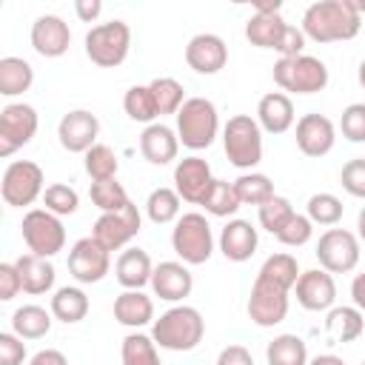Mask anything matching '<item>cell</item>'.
<instances>
[{
    "mask_svg": "<svg viewBox=\"0 0 365 365\" xmlns=\"http://www.w3.org/2000/svg\"><path fill=\"white\" fill-rule=\"evenodd\" d=\"M362 17L354 0H317L302 14V34L314 43H342L359 34Z\"/></svg>",
    "mask_w": 365,
    "mask_h": 365,
    "instance_id": "obj_1",
    "label": "cell"
},
{
    "mask_svg": "<svg viewBox=\"0 0 365 365\" xmlns=\"http://www.w3.org/2000/svg\"><path fill=\"white\" fill-rule=\"evenodd\" d=\"M205 336V319L191 305H174L151 322V339L165 351H194Z\"/></svg>",
    "mask_w": 365,
    "mask_h": 365,
    "instance_id": "obj_2",
    "label": "cell"
},
{
    "mask_svg": "<svg viewBox=\"0 0 365 365\" xmlns=\"http://www.w3.org/2000/svg\"><path fill=\"white\" fill-rule=\"evenodd\" d=\"M245 37H248L251 46L279 51V57H299L302 48H305L302 29L285 23L279 11H271V14H257L254 11L245 23Z\"/></svg>",
    "mask_w": 365,
    "mask_h": 365,
    "instance_id": "obj_3",
    "label": "cell"
},
{
    "mask_svg": "<svg viewBox=\"0 0 365 365\" xmlns=\"http://www.w3.org/2000/svg\"><path fill=\"white\" fill-rule=\"evenodd\" d=\"M217 131H220V117H217V106L208 97H188L177 111V137L185 148L191 151L208 148Z\"/></svg>",
    "mask_w": 365,
    "mask_h": 365,
    "instance_id": "obj_4",
    "label": "cell"
},
{
    "mask_svg": "<svg viewBox=\"0 0 365 365\" xmlns=\"http://www.w3.org/2000/svg\"><path fill=\"white\" fill-rule=\"evenodd\" d=\"M222 148L231 165L248 171L259 165L262 160V128L251 114H234L228 117L222 128Z\"/></svg>",
    "mask_w": 365,
    "mask_h": 365,
    "instance_id": "obj_5",
    "label": "cell"
},
{
    "mask_svg": "<svg viewBox=\"0 0 365 365\" xmlns=\"http://www.w3.org/2000/svg\"><path fill=\"white\" fill-rule=\"evenodd\" d=\"M131 48V29L123 20H108L91 26L86 34V57L100 68H117L128 57Z\"/></svg>",
    "mask_w": 365,
    "mask_h": 365,
    "instance_id": "obj_6",
    "label": "cell"
},
{
    "mask_svg": "<svg viewBox=\"0 0 365 365\" xmlns=\"http://www.w3.org/2000/svg\"><path fill=\"white\" fill-rule=\"evenodd\" d=\"M274 83L291 94H317L328 86V66L319 57H279L274 63Z\"/></svg>",
    "mask_w": 365,
    "mask_h": 365,
    "instance_id": "obj_7",
    "label": "cell"
},
{
    "mask_svg": "<svg viewBox=\"0 0 365 365\" xmlns=\"http://www.w3.org/2000/svg\"><path fill=\"white\" fill-rule=\"evenodd\" d=\"M171 248L185 265H202L214 254V234L202 214L188 211L180 214L171 231Z\"/></svg>",
    "mask_w": 365,
    "mask_h": 365,
    "instance_id": "obj_8",
    "label": "cell"
},
{
    "mask_svg": "<svg viewBox=\"0 0 365 365\" xmlns=\"http://www.w3.org/2000/svg\"><path fill=\"white\" fill-rule=\"evenodd\" d=\"M20 231H23V242L29 245V254L51 259L54 254H60L66 248V228H63L60 217L46 208L26 211Z\"/></svg>",
    "mask_w": 365,
    "mask_h": 365,
    "instance_id": "obj_9",
    "label": "cell"
},
{
    "mask_svg": "<svg viewBox=\"0 0 365 365\" xmlns=\"http://www.w3.org/2000/svg\"><path fill=\"white\" fill-rule=\"evenodd\" d=\"M43 182H46V177H43V168L37 163H31V160H14L3 171L0 191H3L6 205L23 208V205H31L34 200H43V191H46Z\"/></svg>",
    "mask_w": 365,
    "mask_h": 365,
    "instance_id": "obj_10",
    "label": "cell"
},
{
    "mask_svg": "<svg viewBox=\"0 0 365 365\" xmlns=\"http://www.w3.org/2000/svg\"><path fill=\"white\" fill-rule=\"evenodd\" d=\"M314 254L319 259V268H325L328 274H348L359 262V240L345 228H328L319 237Z\"/></svg>",
    "mask_w": 365,
    "mask_h": 365,
    "instance_id": "obj_11",
    "label": "cell"
},
{
    "mask_svg": "<svg viewBox=\"0 0 365 365\" xmlns=\"http://www.w3.org/2000/svg\"><path fill=\"white\" fill-rule=\"evenodd\" d=\"M37 111L29 103H9L0 111V157H11L37 134Z\"/></svg>",
    "mask_w": 365,
    "mask_h": 365,
    "instance_id": "obj_12",
    "label": "cell"
},
{
    "mask_svg": "<svg viewBox=\"0 0 365 365\" xmlns=\"http://www.w3.org/2000/svg\"><path fill=\"white\" fill-rule=\"evenodd\" d=\"M140 225H143V217H140L137 205L128 202L120 211L100 214L97 222H94V228H91V237L100 245H106L108 251H120V248H125L140 234Z\"/></svg>",
    "mask_w": 365,
    "mask_h": 365,
    "instance_id": "obj_13",
    "label": "cell"
},
{
    "mask_svg": "<svg viewBox=\"0 0 365 365\" xmlns=\"http://www.w3.org/2000/svg\"><path fill=\"white\" fill-rule=\"evenodd\" d=\"M111 268V251L106 245H100L94 237H83L71 245L68 251V274L80 282V285H91L100 282Z\"/></svg>",
    "mask_w": 365,
    "mask_h": 365,
    "instance_id": "obj_14",
    "label": "cell"
},
{
    "mask_svg": "<svg viewBox=\"0 0 365 365\" xmlns=\"http://www.w3.org/2000/svg\"><path fill=\"white\" fill-rule=\"evenodd\" d=\"M248 317L259 328H274L288 317V291L257 277L248 297Z\"/></svg>",
    "mask_w": 365,
    "mask_h": 365,
    "instance_id": "obj_15",
    "label": "cell"
},
{
    "mask_svg": "<svg viewBox=\"0 0 365 365\" xmlns=\"http://www.w3.org/2000/svg\"><path fill=\"white\" fill-rule=\"evenodd\" d=\"M57 137H60V145L71 154H86L88 148L97 145V137H100V120L97 114H91L88 108H74L68 114L60 117L57 123Z\"/></svg>",
    "mask_w": 365,
    "mask_h": 365,
    "instance_id": "obj_16",
    "label": "cell"
},
{
    "mask_svg": "<svg viewBox=\"0 0 365 365\" xmlns=\"http://www.w3.org/2000/svg\"><path fill=\"white\" fill-rule=\"evenodd\" d=\"M214 185V177H211V165L191 154V157H182L177 165H174V191L180 194V200L185 202H194V205H202L208 188Z\"/></svg>",
    "mask_w": 365,
    "mask_h": 365,
    "instance_id": "obj_17",
    "label": "cell"
},
{
    "mask_svg": "<svg viewBox=\"0 0 365 365\" xmlns=\"http://www.w3.org/2000/svg\"><path fill=\"white\" fill-rule=\"evenodd\" d=\"M294 294H297V302L305 311H331L334 308V299H336L334 274H328L325 268L302 271L299 279H297V285H294Z\"/></svg>",
    "mask_w": 365,
    "mask_h": 365,
    "instance_id": "obj_18",
    "label": "cell"
},
{
    "mask_svg": "<svg viewBox=\"0 0 365 365\" xmlns=\"http://www.w3.org/2000/svg\"><path fill=\"white\" fill-rule=\"evenodd\" d=\"M185 63L197 74H217L228 63V46L220 34H211V31L194 34L185 46Z\"/></svg>",
    "mask_w": 365,
    "mask_h": 365,
    "instance_id": "obj_19",
    "label": "cell"
},
{
    "mask_svg": "<svg viewBox=\"0 0 365 365\" xmlns=\"http://www.w3.org/2000/svg\"><path fill=\"white\" fill-rule=\"evenodd\" d=\"M336 143V128L325 114H302L297 120V148L305 157H325Z\"/></svg>",
    "mask_w": 365,
    "mask_h": 365,
    "instance_id": "obj_20",
    "label": "cell"
},
{
    "mask_svg": "<svg viewBox=\"0 0 365 365\" xmlns=\"http://www.w3.org/2000/svg\"><path fill=\"white\" fill-rule=\"evenodd\" d=\"M71 46V29L57 14H40L31 23V48L40 57H63Z\"/></svg>",
    "mask_w": 365,
    "mask_h": 365,
    "instance_id": "obj_21",
    "label": "cell"
},
{
    "mask_svg": "<svg viewBox=\"0 0 365 365\" xmlns=\"http://www.w3.org/2000/svg\"><path fill=\"white\" fill-rule=\"evenodd\" d=\"M191 288H194V277H191L185 262L165 259V262L154 265V274H151L154 297H160L165 302H180V299H185L191 294Z\"/></svg>",
    "mask_w": 365,
    "mask_h": 365,
    "instance_id": "obj_22",
    "label": "cell"
},
{
    "mask_svg": "<svg viewBox=\"0 0 365 365\" xmlns=\"http://www.w3.org/2000/svg\"><path fill=\"white\" fill-rule=\"evenodd\" d=\"M180 151V137L174 128L163 125V123H151L143 128L140 134V154L151 163V165H168L177 160Z\"/></svg>",
    "mask_w": 365,
    "mask_h": 365,
    "instance_id": "obj_23",
    "label": "cell"
},
{
    "mask_svg": "<svg viewBox=\"0 0 365 365\" xmlns=\"http://www.w3.org/2000/svg\"><path fill=\"white\" fill-rule=\"evenodd\" d=\"M297 114H294V103L288 94L282 91H268L259 97L257 103V123L262 131L268 134H285L294 125Z\"/></svg>",
    "mask_w": 365,
    "mask_h": 365,
    "instance_id": "obj_24",
    "label": "cell"
},
{
    "mask_svg": "<svg viewBox=\"0 0 365 365\" xmlns=\"http://www.w3.org/2000/svg\"><path fill=\"white\" fill-rule=\"evenodd\" d=\"M259 245L257 228L248 220H228V225L220 231V251L231 262H245L254 257Z\"/></svg>",
    "mask_w": 365,
    "mask_h": 365,
    "instance_id": "obj_25",
    "label": "cell"
},
{
    "mask_svg": "<svg viewBox=\"0 0 365 365\" xmlns=\"http://www.w3.org/2000/svg\"><path fill=\"white\" fill-rule=\"evenodd\" d=\"M114 274H117V282L125 291H143V285H151V274H154V265H151L148 251H143V248H125L117 257Z\"/></svg>",
    "mask_w": 365,
    "mask_h": 365,
    "instance_id": "obj_26",
    "label": "cell"
},
{
    "mask_svg": "<svg viewBox=\"0 0 365 365\" xmlns=\"http://www.w3.org/2000/svg\"><path fill=\"white\" fill-rule=\"evenodd\" d=\"M365 331V317L356 305H339V308H331L328 317H325V334L334 345H345V342H354L359 339Z\"/></svg>",
    "mask_w": 365,
    "mask_h": 365,
    "instance_id": "obj_27",
    "label": "cell"
},
{
    "mask_svg": "<svg viewBox=\"0 0 365 365\" xmlns=\"http://www.w3.org/2000/svg\"><path fill=\"white\" fill-rule=\"evenodd\" d=\"M17 271H20V279H23V291L26 294H46V291H51L54 288V277H57V271H54V265H51V259H46V257H37V254H23V257H17Z\"/></svg>",
    "mask_w": 365,
    "mask_h": 365,
    "instance_id": "obj_28",
    "label": "cell"
},
{
    "mask_svg": "<svg viewBox=\"0 0 365 365\" xmlns=\"http://www.w3.org/2000/svg\"><path fill=\"white\" fill-rule=\"evenodd\" d=\"M114 319L125 328H143L154 322V302L143 291H123L114 299Z\"/></svg>",
    "mask_w": 365,
    "mask_h": 365,
    "instance_id": "obj_29",
    "label": "cell"
},
{
    "mask_svg": "<svg viewBox=\"0 0 365 365\" xmlns=\"http://www.w3.org/2000/svg\"><path fill=\"white\" fill-rule=\"evenodd\" d=\"M51 314H54V319H60L66 325H74V322L86 319V314H88V297H86V291L77 288V285L57 288L54 297H51Z\"/></svg>",
    "mask_w": 365,
    "mask_h": 365,
    "instance_id": "obj_30",
    "label": "cell"
},
{
    "mask_svg": "<svg viewBox=\"0 0 365 365\" xmlns=\"http://www.w3.org/2000/svg\"><path fill=\"white\" fill-rule=\"evenodd\" d=\"M51 322H54V314L40 308V305H20L11 314V331L20 339H40V336H46L51 331Z\"/></svg>",
    "mask_w": 365,
    "mask_h": 365,
    "instance_id": "obj_31",
    "label": "cell"
},
{
    "mask_svg": "<svg viewBox=\"0 0 365 365\" xmlns=\"http://www.w3.org/2000/svg\"><path fill=\"white\" fill-rule=\"evenodd\" d=\"M34 83V68L23 57H3L0 60V94L3 97H17L29 91Z\"/></svg>",
    "mask_w": 365,
    "mask_h": 365,
    "instance_id": "obj_32",
    "label": "cell"
},
{
    "mask_svg": "<svg viewBox=\"0 0 365 365\" xmlns=\"http://www.w3.org/2000/svg\"><path fill=\"white\" fill-rule=\"evenodd\" d=\"M268 365H308V348L305 339L297 334H279L265 348Z\"/></svg>",
    "mask_w": 365,
    "mask_h": 365,
    "instance_id": "obj_33",
    "label": "cell"
},
{
    "mask_svg": "<svg viewBox=\"0 0 365 365\" xmlns=\"http://www.w3.org/2000/svg\"><path fill=\"white\" fill-rule=\"evenodd\" d=\"M299 274L302 271H299V265H297V259L291 254H271L257 271V277H262V279H268V282H274V285H279L285 291H291L297 285Z\"/></svg>",
    "mask_w": 365,
    "mask_h": 365,
    "instance_id": "obj_34",
    "label": "cell"
},
{
    "mask_svg": "<svg viewBox=\"0 0 365 365\" xmlns=\"http://www.w3.org/2000/svg\"><path fill=\"white\" fill-rule=\"evenodd\" d=\"M180 194L174 188H154L145 200V214L154 225H165V222H177L180 220Z\"/></svg>",
    "mask_w": 365,
    "mask_h": 365,
    "instance_id": "obj_35",
    "label": "cell"
},
{
    "mask_svg": "<svg viewBox=\"0 0 365 365\" xmlns=\"http://www.w3.org/2000/svg\"><path fill=\"white\" fill-rule=\"evenodd\" d=\"M234 188H237V197H240L242 205H257L259 208L262 202H268L274 197V182L265 174H259V171L240 174L234 180Z\"/></svg>",
    "mask_w": 365,
    "mask_h": 365,
    "instance_id": "obj_36",
    "label": "cell"
},
{
    "mask_svg": "<svg viewBox=\"0 0 365 365\" xmlns=\"http://www.w3.org/2000/svg\"><path fill=\"white\" fill-rule=\"evenodd\" d=\"M120 356H123V365H163L160 354H157V342L140 331H134L123 339Z\"/></svg>",
    "mask_w": 365,
    "mask_h": 365,
    "instance_id": "obj_37",
    "label": "cell"
},
{
    "mask_svg": "<svg viewBox=\"0 0 365 365\" xmlns=\"http://www.w3.org/2000/svg\"><path fill=\"white\" fill-rule=\"evenodd\" d=\"M123 108H125V114L134 123H148L151 125L160 117L157 103H154V94H151L148 86H131L125 91V97H123Z\"/></svg>",
    "mask_w": 365,
    "mask_h": 365,
    "instance_id": "obj_38",
    "label": "cell"
},
{
    "mask_svg": "<svg viewBox=\"0 0 365 365\" xmlns=\"http://www.w3.org/2000/svg\"><path fill=\"white\" fill-rule=\"evenodd\" d=\"M240 197H237V188L234 182H225V180H214V185L208 188L205 200H202V208L211 214V217H231L237 214L240 208Z\"/></svg>",
    "mask_w": 365,
    "mask_h": 365,
    "instance_id": "obj_39",
    "label": "cell"
},
{
    "mask_svg": "<svg viewBox=\"0 0 365 365\" xmlns=\"http://www.w3.org/2000/svg\"><path fill=\"white\" fill-rule=\"evenodd\" d=\"M305 217L314 222V225H336L342 220V200L336 194H328V191H319V194H311L308 197V205H305Z\"/></svg>",
    "mask_w": 365,
    "mask_h": 365,
    "instance_id": "obj_40",
    "label": "cell"
},
{
    "mask_svg": "<svg viewBox=\"0 0 365 365\" xmlns=\"http://www.w3.org/2000/svg\"><path fill=\"white\" fill-rule=\"evenodd\" d=\"M148 88H151V94H154V103H157L160 117H163V114H174V117H177V111H180L182 103H185L182 86H180L174 77H157V80L148 83Z\"/></svg>",
    "mask_w": 365,
    "mask_h": 365,
    "instance_id": "obj_41",
    "label": "cell"
},
{
    "mask_svg": "<svg viewBox=\"0 0 365 365\" xmlns=\"http://www.w3.org/2000/svg\"><path fill=\"white\" fill-rule=\"evenodd\" d=\"M117 168H120V160H117L114 148H108L106 143H97L94 148L86 151V174H88L94 182L114 180V177H117Z\"/></svg>",
    "mask_w": 365,
    "mask_h": 365,
    "instance_id": "obj_42",
    "label": "cell"
},
{
    "mask_svg": "<svg viewBox=\"0 0 365 365\" xmlns=\"http://www.w3.org/2000/svg\"><path fill=\"white\" fill-rule=\"evenodd\" d=\"M91 202L103 211V214H111V211H120L123 205H128L131 200H128V194H125V188H123V182H117V177L114 180H103V182H91Z\"/></svg>",
    "mask_w": 365,
    "mask_h": 365,
    "instance_id": "obj_43",
    "label": "cell"
},
{
    "mask_svg": "<svg viewBox=\"0 0 365 365\" xmlns=\"http://www.w3.org/2000/svg\"><path fill=\"white\" fill-rule=\"evenodd\" d=\"M294 214H297V211H294L291 200H285V197L274 194L268 202H262V205H259V214H257V217H259V225H262L268 234H274V237H277Z\"/></svg>",
    "mask_w": 365,
    "mask_h": 365,
    "instance_id": "obj_44",
    "label": "cell"
},
{
    "mask_svg": "<svg viewBox=\"0 0 365 365\" xmlns=\"http://www.w3.org/2000/svg\"><path fill=\"white\" fill-rule=\"evenodd\" d=\"M43 205H46V211H51L57 217H68L80 208V194L66 182H54L43 191Z\"/></svg>",
    "mask_w": 365,
    "mask_h": 365,
    "instance_id": "obj_45",
    "label": "cell"
},
{
    "mask_svg": "<svg viewBox=\"0 0 365 365\" xmlns=\"http://www.w3.org/2000/svg\"><path fill=\"white\" fill-rule=\"evenodd\" d=\"M339 128L342 137L351 143H365V103H351L342 108L339 117Z\"/></svg>",
    "mask_w": 365,
    "mask_h": 365,
    "instance_id": "obj_46",
    "label": "cell"
},
{
    "mask_svg": "<svg viewBox=\"0 0 365 365\" xmlns=\"http://www.w3.org/2000/svg\"><path fill=\"white\" fill-rule=\"evenodd\" d=\"M311 234H314V222H311L305 214H294V217L285 222V228L277 234V240H279L282 245L299 248V245H305V242L311 240Z\"/></svg>",
    "mask_w": 365,
    "mask_h": 365,
    "instance_id": "obj_47",
    "label": "cell"
},
{
    "mask_svg": "<svg viewBox=\"0 0 365 365\" xmlns=\"http://www.w3.org/2000/svg\"><path fill=\"white\" fill-rule=\"evenodd\" d=\"M339 182H342V188H345L351 197H356V200H365V157L348 160V163L342 165Z\"/></svg>",
    "mask_w": 365,
    "mask_h": 365,
    "instance_id": "obj_48",
    "label": "cell"
},
{
    "mask_svg": "<svg viewBox=\"0 0 365 365\" xmlns=\"http://www.w3.org/2000/svg\"><path fill=\"white\" fill-rule=\"evenodd\" d=\"M26 359V342L14 331L0 334V365H23Z\"/></svg>",
    "mask_w": 365,
    "mask_h": 365,
    "instance_id": "obj_49",
    "label": "cell"
},
{
    "mask_svg": "<svg viewBox=\"0 0 365 365\" xmlns=\"http://www.w3.org/2000/svg\"><path fill=\"white\" fill-rule=\"evenodd\" d=\"M17 291H23V279L14 262H3L0 265V299L9 302L17 297Z\"/></svg>",
    "mask_w": 365,
    "mask_h": 365,
    "instance_id": "obj_50",
    "label": "cell"
},
{
    "mask_svg": "<svg viewBox=\"0 0 365 365\" xmlns=\"http://www.w3.org/2000/svg\"><path fill=\"white\" fill-rule=\"evenodd\" d=\"M217 365H254V356L245 345H228L220 351Z\"/></svg>",
    "mask_w": 365,
    "mask_h": 365,
    "instance_id": "obj_51",
    "label": "cell"
},
{
    "mask_svg": "<svg viewBox=\"0 0 365 365\" xmlns=\"http://www.w3.org/2000/svg\"><path fill=\"white\" fill-rule=\"evenodd\" d=\"M103 11V3L100 0H74V14L83 20V23H94Z\"/></svg>",
    "mask_w": 365,
    "mask_h": 365,
    "instance_id": "obj_52",
    "label": "cell"
},
{
    "mask_svg": "<svg viewBox=\"0 0 365 365\" xmlns=\"http://www.w3.org/2000/svg\"><path fill=\"white\" fill-rule=\"evenodd\" d=\"M29 365H68V359L63 356V351L46 348V351H37V354L29 359Z\"/></svg>",
    "mask_w": 365,
    "mask_h": 365,
    "instance_id": "obj_53",
    "label": "cell"
},
{
    "mask_svg": "<svg viewBox=\"0 0 365 365\" xmlns=\"http://www.w3.org/2000/svg\"><path fill=\"white\" fill-rule=\"evenodd\" d=\"M351 299H354V305L365 314V271L354 277V282H351Z\"/></svg>",
    "mask_w": 365,
    "mask_h": 365,
    "instance_id": "obj_54",
    "label": "cell"
},
{
    "mask_svg": "<svg viewBox=\"0 0 365 365\" xmlns=\"http://www.w3.org/2000/svg\"><path fill=\"white\" fill-rule=\"evenodd\" d=\"M308 365H345V362L339 356H334V354H319V356L308 359Z\"/></svg>",
    "mask_w": 365,
    "mask_h": 365,
    "instance_id": "obj_55",
    "label": "cell"
},
{
    "mask_svg": "<svg viewBox=\"0 0 365 365\" xmlns=\"http://www.w3.org/2000/svg\"><path fill=\"white\" fill-rule=\"evenodd\" d=\"M282 3L279 0H268V3H254V11L257 14H271V11H279Z\"/></svg>",
    "mask_w": 365,
    "mask_h": 365,
    "instance_id": "obj_56",
    "label": "cell"
},
{
    "mask_svg": "<svg viewBox=\"0 0 365 365\" xmlns=\"http://www.w3.org/2000/svg\"><path fill=\"white\" fill-rule=\"evenodd\" d=\"M356 234H359V240L365 242V205H362L359 214H356Z\"/></svg>",
    "mask_w": 365,
    "mask_h": 365,
    "instance_id": "obj_57",
    "label": "cell"
},
{
    "mask_svg": "<svg viewBox=\"0 0 365 365\" xmlns=\"http://www.w3.org/2000/svg\"><path fill=\"white\" fill-rule=\"evenodd\" d=\"M356 77H359V86L365 88V60L359 63V71H356Z\"/></svg>",
    "mask_w": 365,
    "mask_h": 365,
    "instance_id": "obj_58",
    "label": "cell"
},
{
    "mask_svg": "<svg viewBox=\"0 0 365 365\" xmlns=\"http://www.w3.org/2000/svg\"><path fill=\"white\" fill-rule=\"evenodd\" d=\"M359 365H365V362H359Z\"/></svg>",
    "mask_w": 365,
    "mask_h": 365,
    "instance_id": "obj_59",
    "label": "cell"
}]
</instances>
